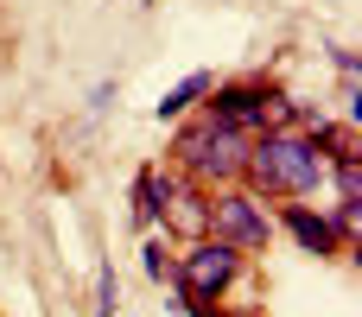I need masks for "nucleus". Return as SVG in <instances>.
<instances>
[{"label":"nucleus","instance_id":"f257e3e1","mask_svg":"<svg viewBox=\"0 0 362 317\" xmlns=\"http://www.w3.org/2000/svg\"><path fill=\"white\" fill-rule=\"evenodd\" d=\"M325 172H331V159L318 152V140L312 133H299V127H280V133H255L248 140V159H242V184L255 191V197H312L318 184H325Z\"/></svg>","mask_w":362,"mask_h":317},{"label":"nucleus","instance_id":"f03ea898","mask_svg":"<svg viewBox=\"0 0 362 317\" xmlns=\"http://www.w3.org/2000/svg\"><path fill=\"white\" fill-rule=\"evenodd\" d=\"M242 267H248V254H235L229 241H216V235H204V241H185V254L172 261V286H178V311L185 317H216V305L235 292V280H242Z\"/></svg>","mask_w":362,"mask_h":317},{"label":"nucleus","instance_id":"7ed1b4c3","mask_svg":"<svg viewBox=\"0 0 362 317\" xmlns=\"http://www.w3.org/2000/svg\"><path fill=\"white\" fill-rule=\"evenodd\" d=\"M242 159H248V133H235V127H223V121H210V114L185 121L178 140H172V165H178L191 184H204V191L242 184Z\"/></svg>","mask_w":362,"mask_h":317},{"label":"nucleus","instance_id":"20e7f679","mask_svg":"<svg viewBox=\"0 0 362 317\" xmlns=\"http://www.w3.org/2000/svg\"><path fill=\"white\" fill-rule=\"evenodd\" d=\"M210 235L229 241L235 254H267V248H274L267 197H255L248 184H223V191H210Z\"/></svg>","mask_w":362,"mask_h":317},{"label":"nucleus","instance_id":"39448f33","mask_svg":"<svg viewBox=\"0 0 362 317\" xmlns=\"http://www.w3.org/2000/svg\"><path fill=\"white\" fill-rule=\"evenodd\" d=\"M274 102H280V89H274L267 76H242V83L210 89V108H204V114L255 140V133H267V127H274Z\"/></svg>","mask_w":362,"mask_h":317},{"label":"nucleus","instance_id":"423d86ee","mask_svg":"<svg viewBox=\"0 0 362 317\" xmlns=\"http://www.w3.org/2000/svg\"><path fill=\"white\" fill-rule=\"evenodd\" d=\"M159 222H165V235H178V241H204L210 235V191L204 184H191L185 172H159Z\"/></svg>","mask_w":362,"mask_h":317},{"label":"nucleus","instance_id":"0eeeda50","mask_svg":"<svg viewBox=\"0 0 362 317\" xmlns=\"http://www.w3.org/2000/svg\"><path fill=\"white\" fill-rule=\"evenodd\" d=\"M280 229H286L305 254H318V261H325V254H344V241H337L331 216H325V210H312V203H299V197H293V203H280Z\"/></svg>","mask_w":362,"mask_h":317},{"label":"nucleus","instance_id":"6e6552de","mask_svg":"<svg viewBox=\"0 0 362 317\" xmlns=\"http://www.w3.org/2000/svg\"><path fill=\"white\" fill-rule=\"evenodd\" d=\"M210 89H216V76H210V70H191L178 89H165V95H159V108H153V114H159V121H185V114H191Z\"/></svg>","mask_w":362,"mask_h":317},{"label":"nucleus","instance_id":"1a4fd4ad","mask_svg":"<svg viewBox=\"0 0 362 317\" xmlns=\"http://www.w3.org/2000/svg\"><path fill=\"white\" fill-rule=\"evenodd\" d=\"M134 222H140V229H159V172H153V165L134 178Z\"/></svg>","mask_w":362,"mask_h":317},{"label":"nucleus","instance_id":"9d476101","mask_svg":"<svg viewBox=\"0 0 362 317\" xmlns=\"http://www.w3.org/2000/svg\"><path fill=\"white\" fill-rule=\"evenodd\" d=\"M325 178L337 184V203H362V159H331Z\"/></svg>","mask_w":362,"mask_h":317},{"label":"nucleus","instance_id":"9b49d317","mask_svg":"<svg viewBox=\"0 0 362 317\" xmlns=\"http://www.w3.org/2000/svg\"><path fill=\"white\" fill-rule=\"evenodd\" d=\"M146 280H172V261H165V241H146Z\"/></svg>","mask_w":362,"mask_h":317},{"label":"nucleus","instance_id":"f8f14e48","mask_svg":"<svg viewBox=\"0 0 362 317\" xmlns=\"http://www.w3.org/2000/svg\"><path fill=\"white\" fill-rule=\"evenodd\" d=\"M95 317H115V267H102V280H95Z\"/></svg>","mask_w":362,"mask_h":317},{"label":"nucleus","instance_id":"ddd939ff","mask_svg":"<svg viewBox=\"0 0 362 317\" xmlns=\"http://www.w3.org/2000/svg\"><path fill=\"white\" fill-rule=\"evenodd\" d=\"M216 317H267L261 305H229V311H216Z\"/></svg>","mask_w":362,"mask_h":317}]
</instances>
